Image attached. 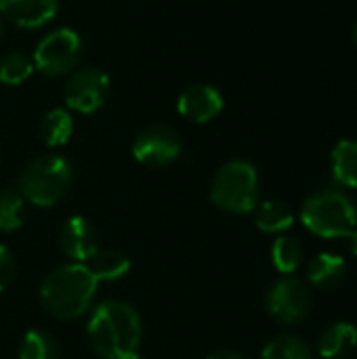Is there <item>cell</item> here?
Returning a JSON list of instances; mask_svg holds the SVG:
<instances>
[{
    "label": "cell",
    "instance_id": "cell-1",
    "mask_svg": "<svg viewBox=\"0 0 357 359\" xmlns=\"http://www.w3.org/2000/svg\"><path fill=\"white\" fill-rule=\"evenodd\" d=\"M93 351L103 359H124L137 353L143 326L135 307L122 301L99 303L86 324Z\"/></svg>",
    "mask_w": 357,
    "mask_h": 359
},
{
    "label": "cell",
    "instance_id": "cell-2",
    "mask_svg": "<svg viewBox=\"0 0 357 359\" xmlns=\"http://www.w3.org/2000/svg\"><path fill=\"white\" fill-rule=\"evenodd\" d=\"M301 223L318 238L345 240L347 250L357 257V210L347 194L339 189L311 194L301 206Z\"/></svg>",
    "mask_w": 357,
    "mask_h": 359
},
{
    "label": "cell",
    "instance_id": "cell-3",
    "mask_svg": "<svg viewBox=\"0 0 357 359\" xmlns=\"http://www.w3.org/2000/svg\"><path fill=\"white\" fill-rule=\"evenodd\" d=\"M97 286L99 282L88 265H61L42 280L40 301L50 316L59 320H76L90 309Z\"/></svg>",
    "mask_w": 357,
    "mask_h": 359
},
{
    "label": "cell",
    "instance_id": "cell-4",
    "mask_svg": "<svg viewBox=\"0 0 357 359\" xmlns=\"http://www.w3.org/2000/svg\"><path fill=\"white\" fill-rule=\"evenodd\" d=\"M74 181V168L59 154H44L32 160L19 177V194L25 202L48 208L59 204Z\"/></svg>",
    "mask_w": 357,
    "mask_h": 359
},
{
    "label": "cell",
    "instance_id": "cell-5",
    "mask_svg": "<svg viewBox=\"0 0 357 359\" xmlns=\"http://www.w3.org/2000/svg\"><path fill=\"white\" fill-rule=\"evenodd\" d=\"M259 172L246 160H231L223 164L210 183L213 204L229 215L252 212L259 204Z\"/></svg>",
    "mask_w": 357,
    "mask_h": 359
},
{
    "label": "cell",
    "instance_id": "cell-6",
    "mask_svg": "<svg viewBox=\"0 0 357 359\" xmlns=\"http://www.w3.org/2000/svg\"><path fill=\"white\" fill-rule=\"evenodd\" d=\"M82 59V38L76 29L59 27L40 38L34 50V69L48 78L72 74Z\"/></svg>",
    "mask_w": 357,
    "mask_h": 359
},
{
    "label": "cell",
    "instance_id": "cell-7",
    "mask_svg": "<svg viewBox=\"0 0 357 359\" xmlns=\"http://www.w3.org/2000/svg\"><path fill=\"white\" fill-rule=\"evenodd\" d=\"M311 305H314V299H311L309 286L295 276L278 278L265 294L267 313L278 324H284V326H295V324L305 322L311 313Z\"/></svg>",
    "mask_w": 357,
    "mask_h": 359
},
{
    "label": "cell",
    "instance_id": "cell-8",
    "mask_svg": "<svg viewBox=\"0 0 357 359\" xmlns=\"http://www.w3.org/2000/svg\"><path fill=\"white\" fill-rule=\"evenodd\" d=\"M107 95H109V76L103 69L95 65H84L67 74V82L63 86V99L72 111L95 114L107 101Z\"/></svg>",
    "mask_w": 357,
    "mask_h": 359
},
{
    "label": "cell",
    "instance_id": "cell-9",
    "mask_svg": "<svg viewBox=\"0 0 357 359\" xmlns=\"http://www.w3.org/2000/svg\"><path fill=\"white\" fill-rule=\"evenodd\" d=\"M183 154V139L179 133L164 124L143 128L133 141V158L149 168H162L179 160Z\"/></svg>",
    "mask_w": 357,
    "mask_h": 359
},
{
    "label": "cell",
    "instance_id": "cell-10",
    "mask_svg": "<svg viewBox=\"0 0 357 359\" xmlns=\"http://www.w3.org/2000/svg\"><path fill=\"white\" fill-rule=\"evenodd\" d=\"M59 244L69 261L86 265L99 250V236L90 221L84 217H72L59 231Z\"/></svg>",
    "mask_w": 357,
    "mask_h": 359
},
{
    "label": "cell",
    "instance_id": "cell-11",
    "mask_svg": "<svg viewBox=\"0 0 357 359\" xmlns=\"http://www.w3.org/2000/svg\"><path fill=\"white\" fill-rule=\"evenodd\" d=\"M177 109L189 122L206 124L223 111V95L210 84H191L179 95Z\"/></svg>",
    "mask_w": 357,
    "mask_h": 359
},
{
    "label": "cell",
    "instance_id": "cell-12",
    "mask_svg": "<svg viewBox=\"0 0 357 359\" xmlns=\"http://www.w3.org/2000/svg\"><path fill=\"white\" fill-rule=\"evenodd\" d=\"M59 8V0H0V15L11 23L38 29L44 27Z\"/></svg>",
    "mask_w": 357,
    "mask_h": 359
},
{
    "label": "cell",
    "instance_id": "cell-13",
    "mask_svg": "<svg viewBox=\"0 0 357 359\" xmlns=\"http://www.w3.org/2000/svg\"><path fill=\"white\" fill-rule=\"evenodd\" d=\"M347 261L332 252L316 255L307 265V280L320 290H335L347 280Z\"/></svg>",
    "mask_w": 357,
    "mask_h": 359
},
{
    "label": "cell",
    "instance_id": "cell-14",
    "mask_svg": "<svg viewBox=\"0 0 357 359\" xmlns=\"http://www.w3.org/2000/svg\"><path fill=\"white\" fill-rule=\"evenodd\" d=\"M356 347L357 328L351 322H335L318 339V353L322 359L347 358Z\"/></svg>",
    "mask_w": 357,
    "mask_h": 359
},
{
    "label": "cell",
    "instance_id": "cell-15",
    "mask_svg": "<svg viewBox=\"0 0 357 359\" xmlns=\"http://www.w3.org/2000/svg\"><path fill=\"white\" fill-rule=\"evenodd\" d=\"M330 170L337 185L356 189L357 187V141L343 139L330 151Z\"/></svg>",
    "mask_w": 357,
    "mask_h": 359
},
{
    "label": "cell",
    "instance_id": "cell-16",
    "mask_svg": "<svg viewBox=\"0 0 357 359\" xmlns=\"http://www.w3.org/2000/svg\"><path fill=\"white\" fill-rule=\"evenodd\" d=\"M88 263V269L97 282H116L130 271V259L118 248H99Z\"/></svg>",
    "mask_w": 357,
    "mask_h": 359
},
{
    "label": "cell",
    "instance_id": "cell-17",
    "mask_svg": "<svg viewBox=\"0 0 357 359\" xmlns=\"http://www.w3.org/2000/svg\"><path fill=\"white\" fill-rule=\"evenodd\" d=\"M255 223L263 233H284L292 227L295 215L288 204L280 200H265L255 208Z\"/></svg>",
    "mask_w": 357,
    "mask_h": 359
},
{
    "label": "cell",
    "instance_id": "cell-18",
    "mask_svg": "<svg viewBox=\"0 0 357 359\" xmlns=\"http://www.w3.org/2000/svg\"><path fill=\"white\" fill-rule=\"evenodd\" d=\"M74 133V118L67 109L55 107L44 114L40 122V139L48 147H61L69 141Z\"/></svg>",
    "mask_w": 357,
    "mask_h": 359
},
{
    "label": "cell",
    "instance_id": "cell-19",
    "mask_svg": "<svg viewBox=\"0 0 357 359\" xmlns=\"http://www.w3.org/2000/svg\"><path fill=\"white\" fill-rule=\"evenodd\" d=\"M305 259V248L299 238L295 236H280L271 246V261L274 267L282 276H292Z\"/></svg>",
    "mask_w": 357,
    "mask_h": 359
},
{
    "label": "cell",
    "instance_id": "cell-20",
    "mask_svg": "<svg viewBox=\"0 0 357 359\" xmlns=\"http://www.w3.org/2000/svg\"><path fill=\"white\" fill-rule=\"evenodd\" d=\"M261 359H314V351L305 339L297 334H280L263 347Z\"/></svg>",
    "mask_w": 357,
    "mask_h": 359
},
{
    "label": "cell",
    "instance_id": "cell-21",
    "mask_svg": "<svg viewBox=\"0 0 357 359\" xmlns=\"http://www.w3.org/2000/svg\"><path fill=\"white\" fill-rule=\"evenodd\" d=\"M19 359H61V349L50 332L29 330L19 345Z\"/></svg>",
    "mask_w": 357,
    "mask_h": 359
},
{
    "label": "cell",
    "instance_id": "cell-22",
    "mask_svg": "<svg viewBox=\"0 0 357 359\" xmlns=\"http://www.w3.org/2000/svg\"><path fill=\"white\" fill-rule=\"evenodd\" d=\"M25 219V200L19 189L0 191V231L8 233L23 225Z\"/></svg>",
    "mask_w": 357,
    "mask_h": 359
},
{
    "label": "cell",
    "instance_id": "cell-23",
    "mask_svg": "<svg viewBox=\"0 0 357 359\" xmlns=\"http://www.w3.org/2000/svg\"><path fill=\"white\" fill-rule=\"evenodd\" d=\"M34 74V61L23 53H6L0 59V82L6 86H19Z\"/></svg>",
    "mask_w": 357,
    "mask_h": 359
},
{
    "label": "cell",
    "instance_id": "cell-24",
    "mask_svg": "<svg viewBox=\"0 0 357 359\" xmlns=\"http://www.w3.org/2000/svg\"><path fill=\"white\" fill-rule=\"evenodd\" d=\"M15 271H17V263H15L13 252L4 244H0V292L11 286Z\"/></svg>",
    "mask_w": 357,
    "mask_h": 359
},
{
    "label": "cell",
    "instance_id": "cell-25",
    "mask_svg": "<svg viewBox=\"0 0 357 359\" xmlns=\"http://www.w3.org/2000/svg\"><path fill=\"white\" fill-rule=\"evenodd\" d=\"M206 359H246L242 353L238 351H231V349H221V351H215L210 353Z\"/></svg>",
    "mask_w": 357,
    "mask_h": 359
},
{
    "label": "cell",
    "instance_id": "cell-26",
    "mask_svg": "<svg viewBox=\"0 0 357 359\" xmlns=\"http://www.w3.org/2000/svg\"><path fill=\"white\" fill-rule=\"evenodd\" d=\"M124 359H145V358H141L139 353H133V355H128V358H124Z\"/></svg>",
    "mask_w": 357,
    "mask_h": 359
},
{
    "label": "cell",
    "instance_id": "cell-27",
    "mask_svg": "<svg viewBox=\"0 0 357 359\" xmlns=\"http://www.w3.org/2000/svg\"><path fill=\"white\" fill-rule=\"evenodd\" d=\"M353 40H356V44H357V23H356V27H353Z\"/></svg>",
    "mask_w": 357,
    "mask_h": 359
},
{
    "label": "cell",
    "instance_id": "cell-28",
    "mask_svg": "<svg viewBox=\"0 0 357 359\" xmlns=\"http://www.w3.org/2000/svg\"><path fill=\"white\" fill-rule=\"evenodd\" d=\"M0 40H2V19H0Z\"/></svg>",
    "mask_w": 357,
    "mask_h": 359
}]
</instances>
